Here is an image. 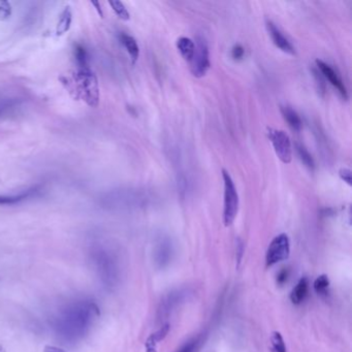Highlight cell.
I'll list each match as a JSON object with an SVG mask.
<instances>
[{"label":"cell","instance_id":"6da1fadb","mask_svg":"<svg viewBox=\"0 0 352 352\" xmlns=\"http://www.w3.org/2000/svg\"><path fill=\"white\" fill-rule=\"evenodd\" d=\"M96 315H99V308L93 303H75L57 318L56 329L63 338L76 340L86 334Z\"/></svg>","mask_w":352,"mask_h":352},{"label":"cell","instance_id":"7a4b0ae2","mask_svg":"<svg viewBox=\"0 0 352 352\" xmlns=\"http://www.w3.org/2000/svg\"><path fill=\"white\" fill-rule=\"evenodd\" d=\"M224 183V201H223V222L225 226H230L239 211V194L236 185L227 170H222Z\"/></svg>","mask_w":352,"mask_h":352},{"label":"cell","instance_id":"3957f363","mask_svg":"<svg viewBox=\"0 0 352 352\" xmlns=\"http://www.w3.org/2000/svg\"><path fill=\"white\" fill-rule=\"evenodd\" d=\"M76 80L85 102L90 107H96L100 102V88L95 74L91 69H79Z\"/></svg>","mask_w":352,"mask_h":352},{"label":"cell","instance_id":"277c9868","mask_svg":"<svg viewBox=\"0 0 352 352\" xmlns=\"http://www.w3.org/2000/svg\"><path fill=\"white\" fill-rule=\"evenodd\" d=\"M190 68L195 77H203L210 68V52L204 37H197L195 50L190 61Z\"/></svg>","mask_w":352,"mask_h":352},{"label":"cell","instance_id":"5b68a950","mask_svg":"<svg viewBox=\"0 0 352 352\" xmlns=\"http://www.w3.org/2000/svg\"><path fill=\"white\" fill-rule=\"evenodd\" d=\"M290 254V242L289 238L286 233H281L273 239L271 242L267 255H266V261L267 266L272 267L276 263L286 260L289 257Z\"/></svg>","mask_w":352,"mask_h":352},{"label":"cell","instance_id":"8992f818","mask_svg":"<svg viewBox=\"0 0 352 352\" xmlns=\"http://www.w3.org/2000/svg\"><path fill=\"white\" fill-rule=\"evenodd\" d=\"M268 135L278 158L283 163H290L292 160V145L288 134L280 129L269 128Z\"/></svg>","mask_w":352,"mask_h":352},{"label":"cell","instance_id":"52a82bcc","mask_svg":"<svg viewBox=\"0 0 352 352\" xmlns=\"http://www.w3.org/2000/svg\"><path fill=\"white\" fill-rule=\"evenodd\" d=\"M173 257V245L169 238H161L155 248L154 260L158 269H164L169 266Z\"/></svg>","mask_w":352,"mask_h":352},{"label":"cell","instance_id":"ba28073f","mask_svg":"<svg viewBox=\"0 0 352 352\" xmlns=\"http://www.w3.org/2000/svg\"><path fill=\"white\" fill-rule=\"evenodd\" d=\"M187 291L186 290H182V289H178V290H174L169 292L161 302L160 304V308H159V319H165L166 317H168L169 314H171V312L177 308L178 306H180V304L185 300L186 296H187Z\"/></svg>","mask_w":352,"mask_h":352},{"label":"cell","instance_id":"9c48e42d","mask_svg":"<svg viewBox=\"0 0 352 352\" xmlns=\"http://www.w3.org/2000/svg\"><path fill=\"white\" fill-rule=\"evenodd\" d=\"M96 262L103 278H106L109 283L114 282L117 277V267L115 259L112 258L107 251H100L96 255Z\"/></svg>","mask_w":352,"mask_h":352},{"label":"cell","instance_id":"30bf717a","mask_svg":"<svg viewBox=\"0 0 352 352\" xmlns=\"http://www.w3.org/2000/svg\"><path fill=\"white\" fill-rule=\"evenodd\" d=\"M316 64H317L318 69L322 73V75L336 88V89L339 91V93L344 99H347L346 87L344 83L342 82V80L340 79V76L338 75V73L334 70V68L321 60H316Z\"/></svg>","mask_w":352,"mask_h":352},{"label":"cell","instance_id":"8fae6325","mask_svg":"<svg viewBox=\"0 0 352 352\" xmlns=\"http://www.w3.org/2000/svg\"><path fill=\"white\" fill-rule=\"evenodd\" d=\"M42 191V186L41 185H35L32 186L25 191H22L19 194H13V195H0V205L3 206H13L20 204L24 201L33 199L37 197Z\"/></svg>","mask_w":352,"mask_h":352},{"label":"cell","instance_id":"7c38bea8","mask_svg":"<svg viewBox=\"0 0 352 352\" xmlns=\"http://www.w3.org/2000/svg\"><path fill=\"white\" fill-rule=\"evenodd\" d=\"M267 27H268L269 33H270V35H271V37H272V40H273V42L277 48H279L284 53H287L290 55H294L296 53L295 48L291 45V43L283 35V33L276 27V25L273 22L268 21Z\"/></svg>","mask_w":352,"mask_h":352},{"label":"cell","instance_id":"4fadbf2b","mask_svg":"<svg viewBox=\"0 0 352 352\" xmlns=\"http://www.w3.org/2000/svg\"><path fill=\"white\" fill-rule=\"evenodd\" d=\"M308 291H309V281L307 278H302L298 282L296 287L292 289L290 294V301L295 305L302 304L306 300L308 296Z\"/></svg>","mask_w":352,"mask_h":352},{"label":"cell","instance_id":"5bb4252c","mask_svg":"<svg viewBox=\"0 0 352 352\" xmlns=\"http://www.w3.org/2000/svg\"><path fill=\"white\" fill-rule=\"evenodd\" d=\"M177 48H178L179 52L181 53L182 57L186 61L190 62L192 57H193V54H194L195 43L189 37L182 36V37L178 38V41H177Z\"/></svg>","mask_w":352,"mask_h":352},{"label":"cell","instance_id":"9a60e30c","mask_svg":"<svg viewBox=\"0 0 352 352\" xmlns=\"http://www.w3.org/2000/svg\"><path fill=\"white\" fill-rule=\"evenodd\" d=\"M120 41H121L122 45L124 46V48L126 49V51L128 52L132 63H135L136 60L139 59V56H140V48H139L136 41L132 36H130L126 33L120 34Z\"/></svg>","mask_w":352,"mask_h":352},{"label":"cell","instance_id":"2e32d148","mask_svg":"<svg viewBox=\"0 0 352 352\" xmlns=\"http://www.w3.org/2000/svg\"><path fill=\"white\" fill-rule=\"evenodd\" d=\"M281 112L285 121L294 130L300 131L302 129V126H303L302 120L295 110H292L290 107H282Z\"/></svg>","mask_w":352,"mask_h":352},{"label":"cell","instance_id":"e0dca14e","mask_svg":"<svg viewBox=\"0 0 352 352\" xmlns=\"http://www.w3.org/2000/svg\"><path fill=\"white\" fill-rule=\"evenodd\" d=\"M71 22H72V13L69 7H66L64 9V11L62 12L57 27H56V33L57 35H63L64 33H66L70 26H71Z\"/></svg>","mask_w":352,"mask_h":352},{"label":"cell","instance_id":"ac0fdd59","mask_svg":"<svg viewBox=\"0 0 352 352\" xmlns=\"http://www.w3.org/2000/svg\"><path fill=\"white\" fill-rule=\"evenodd\" d=\"M205 340H206V335L201 334L190 339L189 341H187L184 345L181 346V348L177 350V352H199L202 345L205 343Z\"/></svg>","mask_w":352,"mask_h":352},{"label":"cell","instance_id":"d6986e66","mask_svg":"<svg viewBox=\"0 0 352 352\" xmlns=\"http://www.w3.org/2000/svg\"><path fill=\"white\" fill-rule=\"evenodd\" d=\"M76 63L79 65V69H89V64H88V53L82 45H77L74 51Z\"/></svg>","mask_w":352,"mask_h":352},{"label":"cell","instance_id":"ffe728a7","mask_svg":"<svg viewBox=\"0 0 352 352\" xmlns=\"http://www.w3.org/2000/svg\"><path fill=\"white\" fill-rule=\"evenodd\" d=\"M329 287V280L326 275H320L314 281V290L319 296H326Z\"/></svg>","mask_w":352,"mask_h":352},{"label":"cell","instance_id":"44dd1931","mask_svg":"<svg viewBox=\"0 0 352 352\" xmlns=\"http://www.w3.org/2000/svg\"><path fill=\"white\" fill-rule=\"evenodd\" d=\"M110 6L112 7L113 11L115 12V14L121 19V20H124V21H128L130 19V15L127 11V9L125 8V6L121 3V2H118V0H113V2H110L109 3Z\"/></svg>","mask_w":352,"mask_h":352},{"label":"cell","instance_id":"7402d4cb","mask_svg":"<svg viewBox=\"0 0 352 352\" xmlns=\"http://www.w3.org/2000/svg\"><path fill=\"white\" fill-rule=\"evenodd\" d=\"M297 151H298V154L300 156V159L302 160V162L310 169H313L314 168V160L311 156V154L308 152V150L303 146V145H300L298 144L297 145Z\"/></svg>","mask_w":352,"mask_h":352},{"label":"cell","instance_id":"603a6c76","mask_svg":"<svg viewBox=\"0 0 352 352\" xmlns=\"http://www.w3.org/2000/svg\"><path fill=\"white\" fill-rule=\"evenodd\" d=\"M273 352H286V346L284 340L279 331H274L271 337Z\"/></svg>","mask_w":352,"mask_h":352},{"label":"cell","instance_id":"cb8c5ba5","mask_svg":"<svg viewBox=\"0 0 352 352\" xmlns=\"http://www.w3.org/2000/svg\"><path fill=\"white\" fill-rule=\"evenodd\" d=\"M12 15L11 5L7 2L0 3V20H5L10 18Z\"/></svg>","mask_w":352,"mask_h":352},{"label":"cell","instance_id":"d4e9b609","mask_svg":"<svg viewBox=\"0 0 352 352\" xmlns=\"http://www.w3.org/2000/svg\"><path fill=\"white\" fill-rule=\"evenodd\" d=\"M244 54H245V50L241 45H236L231 50V56L236 60L242 59L244 57Z\"/></svg>","mask_w":352,"mask_h":352},{"label":"cell","instance_id":"484cf974","mask_svg":"<svg viewBox=\"0 0 352 352\" xmlns=\"http://www.w3.org/2000/svg\"><path fill=\"white\" fill-rule=\"evenodd\" d=\"M339 174H340V178L344 182H346L349 186H351V171H350V169L342 168V169H340Z\"/></svg>","mask_w":352,"mask_h":352},{"label":"cell","instance_id":"4316f807","mask_svg":"<svg viewBox=\"0 0 352 352\" xmlns=\"http://www.w3.org/2000/svg\"><path fill=\"white\" fill-rule=\"evenodd\" d=\"M288 277H289V270L288 269L281 270L277 276V283L280 285H283L287 281Z\"/></svg>","mask_w":352,"mask_h":352},{"label":"cell","instance_id":"83f0119b","mask_svg":"<svg viewBox=\"0 0 352 352\" xmlns=\"http://www.w3.org/2000/svg\"><path fill=\"white\" fill-rule=\"evenodd\" d=\"M156 345L157 342L150 336L146 342V352H156Z\"/></svg>","mask_w":352,"mask_h":352},{"label":"cell","instance_id":"f1b7e54d","mask_svg":"<svg viewBox=\"0 0 352 352\" xmlns=\"http://www.w3.org/2000/svg\"><path fill=\"white\" fill-rule=\"evenodd\" d=\"M91 5L95 7V10L97 11L99 15L103 18L104 17V13H103V10H102V7H101V4L99 2H91Z\"/></svg>","mask_w":352,"mask_h":352},{"label":"cell","instance_id":"f546056e","mask_svg":"<svg viewBox=\"0 0 352 352\" xmlns=\"http://www.w3.org/2000/svg\"><path fill=\"white\" fill-rule=\"evenodd\" d=\"M45 352H65L64 350L58 348V347H54V346H47L45 348Z\"/></svg>","mask_w":352,"mask_h":352}]
</instances>
